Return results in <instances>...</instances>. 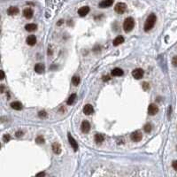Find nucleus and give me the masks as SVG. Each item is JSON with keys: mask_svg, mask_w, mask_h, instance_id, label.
I'll list each match as a JSON object with an SVG mask.
<instances>
[{"mask_svg": "<svg viewBox=\"0 0 177 177\" xmlns=\"http://www.w3.org/2000/svg\"><path fill=\"white\" fill-rule=\"evenodd\" d=\"M144 74V71L142 68H136L132 71V76L137 80H140L141 78H142Z\"/></svg>", "mask_w": 177, "mask_h": 177, "instance_id": "nucleus-4", "label": "nucleus"}, {"mask_svg": "<svg viewBox=\"0 0 177 177\" xmlns=\"http://www.w3.org/2000/svg\"><path fill=\"white\" fill-rule=\"evenodd\" d=\"M143 129H144V131L146 133L151 132V124H146L144 127H143Z\"/></svg>", "mask_w": 177, "mask_h": 177, "instance_id": "nucleus-25", "label": "nucleus"}, {"mask_svg": "<svg viewBox=\"0 0 177 177\" xmlns=\"http://www.w3.org/2000/svg\"><path fill=\"white\" fill-rule=\"evenodd\" d=\"M22 134H23V132H22V131H18V132L16 133V137H20V136H22Z\"/></svg>", "mask_w": 177, "mask_h": 177, "instance_id": "nucleus-32", "label": "nucleus"}, {"mask_svg": "<svg viewBox=\"0 0 177 177\" xmlns=\"http://www.w3.org/2000/svg\"><path fill=\"white\" fill-rule=\"evenodd\" d=\"M39 116L40 117H45L46 116V112H45L44 111H42V112H39Z\"/></svg>", "mask_w": 177, "mask_h": 177, "instance_id": "nucleus-30", "label": "nucleus"}, {"mask_svg": "<svg viewBox=\"0 0 177 177\" xmlns=\"http://www.w3.org/2000/svg\"><path fill=\"white\" fill-rule=\"evenodd\" d=\"M1 73H2V78H1V79L4 80V71H3V70L1 71Z\"/></svg>", "mask_w": 177, "mask_h": 177, "instance_id": "nucleus-34", "label": "nucleus"}, {"mask_svg": "<svg viewBox=\"0 0 177 177\" xmlns=\"http://www.w3.org/2000/svg\"><path fill=\"white\" fill-rule=\"evenodd\" d=\"M44 65L42 63H38L36 64V65L35 66V67H34V69H35V71L36 72V73H42L43 71H44Z\"/></svg>", "mask_w": 177, "mask_h": 177, "instance_id": "nucleus-18", "label": "nucleus"}, {"mask_svg": "<svg viewBox=\"0 0 177 177\" xmlns=\"http://www.w3.org/2000/svg\"><path fill=\"white\" fill-rule=\"evenodd\" d=\"M159 112V108L155 104H151L148 107V113L150 115H155Z\"/></svg>", "mask_w": 177, "mask_h": 177, "instance_id": "nucleus-8", "label": "nucleus"}, {"mask_svg": "<svg viewBox=\"0 0 177 177\" xmlns=\"http://www.w3.org/2000/svg\"><path fill=\"white\" fill-rule=\"evenodd\" d=\"M37 29V25L35 24V23H29V24H27L25 26V29L27 31H29V32H32V31H35Z\"/></svg>", "mask_w": 177, "mask_h": 177, "instance_id": "nucleus-15", "label": "nucleus"}, {"mask_svg": "<svg viewBox=\"0 0 177 177\" xmlns=\"http://www.w3.org/2000/svg\"><path fill=\"white\" fill-rule=\"evenodd\" d=\"M172 64H173V66H175V67H177V56H175V57L173 58V59H172Z\"/></svg>", "mask_w": 177, "mask_h": 177, "instance_id": "nucleus-28", "label": "nucleus"}, {"mask_svg": "<svg viewBox=\"0 0 177 177\" xmlns=\"http://www.w3.org/2000/svg\"><path fill=\"white\" fill-rule=\"evenodd\" d=\"M51 148H52L53 152L55 153V154H60L61 146L59 143H58V142H54V143L52 144V146H51Z\"/></svg>", "mask_w": 177, "mask_h": 177, "instance_id": "nucleus-17", "label": "nucleus"}, {"mask_svg": "<svg viewBox=\"0 0 177 177\" xmlns=\"http://www.w3.org/2000/svg\"><path fill=\"white\" fill-rule=\"evenodd\" d=\"M105 140V137L102 134H96L95 135V142L97 143H101L103 141Z\"/></svg>", "mask_w": 177, "mask_h": 177, "instance_id": "nucleus-21", "label": "nucleus"}, {"mask_svg": "<svg viewBox=\"0 0 177 177\" xmlns=\"http://www.w3.org/2000/svg\"><path fill=\"white\" fill-rule=\"evenodd\" d=\"M110 76H103V81H110Z\"/></svg>", "mask_w": 177, "mask_h": 177, "instance_id": "nucleus-31", "label": "nucleus"}, {"mask_svg": "<svg viewBox=\"0 0 177 177\" xmlns=\"http://www.w3.org/2000/svg\"><path fill=\"white\" fill-rule=\"evenodd\" d=\"M172 166H173V167H174V169H175V170H177V160L174 161L173 164H172Z\"/></svg>", "mask_w": 177, "mask_h": 177, "instance_id": "nucleus-29", "label": "nucleus"}, {"mask_svg": "<svg viewBox=\"0 0 177 177\" xmlns=\"http://www.w3.org/2000/svg\"><path fill=\"white\" fill-rule=\"evenodd\" d=\"M18 12H19L18 7H15V6H11L10 8L8 9V14L9 15H16Z\"/></svg>", "mask_w": 177, "mask_h": 177, "instance_id": "nucleus-20", "label": "nucleus"}, {"mask_svg": "<svg viewBox=\"0 0 177 177\" xmlns=\"http://www.w3.org/2000/svg\"><path fill=\"white\" fill-rule=\"evenodd\" d=\"M10 139H11V137H10V135H9V134L4 135V137H3V141H4V142H9V141H10Z\"/></svg>", "mask_w": 177, "mask_h": 177, "instance_id": "nucleus-26", "label": "nucleus"}, {"mask_svg": "<svg viewBox=\"0 0 177 177\" xmlns=\"http://www.w3.org/2000/svg\"><path fill=\"white\" fill-rule=\"evenodd\" d=\"M11 107L16 111H20L21 109H22V104H21L20 102H18V101L12 102V104H11Z\"/></svg>", "mask_w": 177, "mask_h": 177, "instance_id": "nucleus-13", "label": "nucleus"}, {"mask_svg": "<svg viewBox=\"0 0 177 177\" xmlns=\"http://www.w3.org/2000/svg\"><path fill=\"white\" fill-rule=\"evenodd\" d=\"M124 43V38H123L121 35H119V36H117L116 38L113 40L112 44H113V46H118V45L121 44V43Z\"/></svg>", "mask_w": 177, "mask_h": 177, "instance_id": "nucleus-19", "label": "nucleus"}, {"mask_svg": "<svg viewBox=\"0 0 177 177\" xmlns=\"http://www.w3.org/2000/svg\"><path fill=\"white\" fill-rule=\"evenodd\" d=\"M157 21V17L154 13H151V15H149V17L147 18L146 21L144 23V27H143V29H144V31H149L151 30L152 29L153 27H154L155 23Z\"/></svg>", "mask_w": 177, "mask_h": 177, "instance_id": "nucleus-1", "label": "nucleus"}, {"mask_svg": "<svg viewBox=\"0 0 177 177\" xmlns=\"http://www.w3.org/2000/svg\"><path fill=\"white\" fill-rule=\"evenodd\" d=\"M114 0H103L102 2L99 3L98 6L100 8H107V7H110L113 4Z\"/></svg>", "mask_w": 177, "mask_h": 177, "instance_id": "nucleus-7", "label": "nucleus"}, {"mask_svg": "<svg viewBox=\"0 0 177 177\" xmlns=\"http://www.w3.org/2000/svg\"><path fill=\"white\" fill-rule=\"evenodd\" d=\"M37 40H36V37L34 35H29V36L27 37L26 39V43L28 45H30V46H33V45H35L36 43Z\"/></svg>", "mask_w": 177, "mask_h": 177, "instance_id": "nucleus-11", "label": "nucleus"}, {"mask_svg": "<svg viewBox=\"0 0 177 177\" xmlns=\"http://www.w3.org/2000/svg\"><path fill=\"white\" fill-rule=\"evenodd\" d=\"M72 82H73V84L74 86H78V84L80 83V77L79 76H73V78H72Z\"/></svg>", "mask_w": 177, "mask_h": 177, "instance_id": "nucleus-23", "label": "nucleus"}, {"mask_svg": "<svg viewBox=\"0 0 177 177\" xmlns=\"http://www.w3.org/2000/svg\"><path fill=\"white\" fill-rule=\"evenodd\" d=\"M75 98H76V94H71V96L69 97V98H67V105H72L74 102V100H75Z\"/></svg>", "mask_w": 177, "mask_h": 177, "instance_id": "nucleus-22", "label": "nucleus"}, {"mask_svg": "<svg viewBox=\"0 0 177 177\" xmlns=\"http://www.w3.org/2000/svg\"><path fill=\"white\" fill-rule=\"evenodd\" d=\"M67 138H68V142H69L70 145H71L72 147H73V151H77L78 148H79V146H78V143L77 142H76V140L74 138H73V137L71 136V134H67Z\"/></svg>", "mask_w": 177, "mask_h": 177, "instance_id": "nucleus-5", "label": "nucleus"}, {"mask_svg": "<svg viewBox=\"0 0 177 177\" xmlns=\"http://www.w3.org/2000/svg\"><path fill=\"white\" fill-rule=\"evenodd\" d=\"M90 12V7L89 6H82L78 10V14L81 17H84Z\"/></svg>", "mask_w": 177, "mask_h": 177, "instance_id": "nucleus-10", "label": "nucleus"}, {"mask_svg": "<svg viewBox=\"0 0 177 177\" xmlns=\"http://www.w3.org/2000/svg\"><path fill=\"white\" fill-rule=\"evenodd\" d=\"M130 138H131V140L134 141V142H139V141L142 140V135L140 131H135V132L131 133Z\"/></svg>", "mask_w": 177, "mask_h": 177, "instance_id": "nucleus-6", "label": "nucleus"}, {"mask_svg": "<svg viewBox=\"0 0 177 177\" xmlns=\"http://www.w3.org/2000/svg\"><path fill=\"white\" fill-rule=\"evenodd\" d=\"M114 10H115V12H116L117 13H119V14L124 13L127 10L126 4H124V3H118V4L115 5V7H114Z\"/></svg>", "mask_w": 177, "mask_h": 177, "instance_id": "nucleus-3", "label": "nucleus"}, {"mask_svg": "<svg viewBox=\"0 0 177 177\" xmlns=\"http://www.w3.org/2000/svg\"><path fill=\"white\" fill-rule=\"evenodd\" d=\"M135 27V20L133 18L131 17H128L126 20H124V23H123V29H124L125 32H130V31L133 30Z\"/></svg>", "mask_w": 177, "mask_h": 177, "instance_id": "nucleus-2", "label": "nucleus"}, {"mask_svg": "<svg viewBox=\"0 0 177 177\" xmlns=\"http://www.w3.org/2000/svg\"><path fill=\"white\" fill-rule=\"evenodd\" d=\"M37 176H42V175H43H43H45V174L44 173H43V172H42V173H39V174H37Z\"/></svg>", "mask_w": 177, "mask_h": 177, "instance_id": "nucleus-33", "label": "nucleus"}, {"mask_svg": "<svg viewBox=\"0 0 177 177\" xmlns=\"http://www.w3.org/2000/svg\"><path fill=\"white\" fill-rule=\"evenodd\" d=\"M112 76H121L123 75V70L119 67H115L112 70Z\"/></svg>", "mask_w": 177, "mask_h": 177, "instance_id": "nucleus-16", "label": "nucleus"}, {"mask_svg": "<svg viewBox=\"0 0 177 177\" xmlns=\"http://www.w3.org/2000/svg\"><path fill=\"white\" fill-rule=\"evenodd\" d=\"M142 87L144 90H148L149 89H150V84H149L148 82H143L142 85Z\"/></svg>", "mask_w": 177, "mask_h": 177, "instance_id": "nucleus-27", "label": "nucleus"}, {"mask_svg": "<svg viewBox=\"0 0 177 177\" xmlns=\"http://www.w3.org/2000/svg\"><path fill=\"white\" fill-rule=\"evenodd\" d=\"M83 112L86 114V115H90L94 112V108L93 106L90 104H87L85 105V106L83 107Z\"/></svg>", "mask_w": 177, "mask_h": 177, "instance_id": "nucleus-12", "label": "nucleus"}, {"mask_svg": "<svg viewBox=\"0 0 177 177\" xmlns=\"http://www.w3.org/2000/svg\"><path fill=\"white\" fill-rule=\"evenodd\" d=\"M33 14H34V12H33V10L30 8H26L24 11H23V15H24V17L27 19L32 18Z\"/></svg>", "mask_w": 177, "mask_h": 177, "instance_id": "nucleus-14", "label": "nucleus"}, {"mask_svg": "<svg viewBox=\"0 0 177 177\" xmlns=\"http://www.w3.org/2000/svg\"><path fill=\"white\" fill-rule=\"evenodd\" d=\"M81 129L83 133H88L90 130V122L87 121V120H84V121L81 122Z\"/></svg>", "mask_w": 177, "mask_h": 177, "instance_id": "nucleus-9", "label": "nucleus"}, {"mask_svg": "<svg viewBox=\"0 0 177 177\" xmlns=\"http://www.w3.org/2000/svg\"><path fill=\"white\" fill-rule=\"evenodd\" d=\"M35 142H36V143H38V144L44 143V138H43L42 136H39V137H37L36 138H35Z\"/></svg>", "mask_w": 177, "mask_h": 177, "instance_id": "nucleus-24", "label": "nucleus"}]
</instances>
